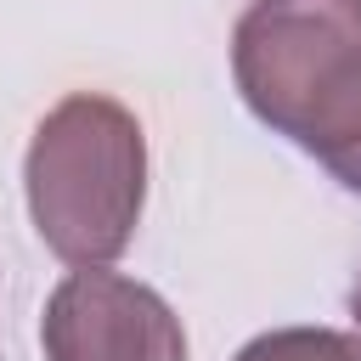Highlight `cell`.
I'll list each match as a JSON object with an SVG mask.
<instances>
[{
  "label": "cell",
  "mask_w": 361,
  "mask_h": 361,
  "mask_svg": "<svg viewBox=\"0 0 361 361\" xmlns=\"http://www.w3.org/2000/svg\"><path fill=\"white\" fill-rule=\"evenodd\" d=\"M350 316H355V327H361V276H355V288H350Z\"/></svg>",
  "instance_id": "5"
},
{
  "label": "cell",
  "mask_w": 361,
  "mask_h": 361,
  "mask_svg": "<svg viewBox=\"0 0 361 361\" xmlns=\"http://www.w3.org/2000/svg\"><path fill=\"white\" fill-rule=\"evenodd\" d=\"M45 361H186V333L169 299L124 271H68L39 316Z\"/></svg>",
  "instance_id": "3"
},
{
  "label": "cell",
  "mask_w": 361,
  "mask_h": 361,
  "mask_svg": "<svg viewBox=\"0 0 361 361\" xmlns=\"http://www.w3.org/2000/svg\"><path fill=\"white\" fill-rule=\"evenodd\" d=\"M231 79L259 124L361 192V0H254L231 28Z\"/></svg>",
  "instance_id": "1"
},
{
  "label": "cell",
  "mask_w": 361,
  "mask_h": 361,
  "mask_svg": "<svg viewBox=\"0 0 361 361\" xmlns=\"http://www.w3.org/2000/svg\"><path fill=\"white\" fill-rule=\"evenodd\" d=\"M23 192L39 243L68 265H107L130 248L147 203V135L102 90L62 96L28 141Z\"/></svg>",
  "instance_id": "2"
},
{
  "label": "cell",
  "mask_w": 361,
  "mask_h": 361,
  "mask_svg": "<svg viewBox=\"0 0 361 361\" xmlns=\"http://www.w3.org/2000/svg\"><path fill=\"white\" fill-rule=\"evenodd\" d=\"M231 361H361V333L338 327H271L248 338Z\"/></svg>",
  "instance_id": "4"
}]
</instances>
